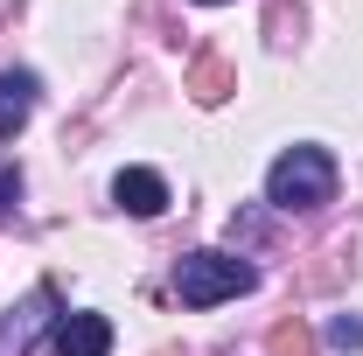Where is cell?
<instances>
[{"mask_svg": "<svg viewBox=\"0 0 363 356\" xmlns=\"http://www.w3.org/2000/svg\"><path fill=\"white\" fill-rule=\"evenodd\" d=\"M252 287H259V272L245 266V259H230V252H189L175 266L182 308H217V301H238V294H252Z\"/></svg>", "mask_w": 363, "mask_h": 356, "instance_id": "2", "label": "cell"}, {"mask_svg": "<svg viewBox=\"0 0 363 356\" xmlns=\"http://www.w3.org/2000/svg\"><path fill=\"white\" fill-rule=\"evenodd\" d=\"M14 203H21V175H14V168H0V217H7Z\"/></svg>", "mask_w": 363, "mask_h": 356, "instance_id": "10", "label": "cell"}, {"mask_svg": "<svg viewBox=\"0 0 363 356\" xmlns=\"http://www.w3.org/2000/svg\"><path fill=\"white\" fill-rule=\"evenodd\" d=\"M112 196H119L126 217H161L168 210V182L154 175V168H126V175L112 182Z\"/></svg>", "mask_w": 363, "mask_h": 356, "instance_id": "5", "label": "cell"}, {"mask_svg": "<svg viewBox=\"0 0 363 356\" xmlns=\"http://www.w3.org/2000/svg\"><path fill=\"white\" fill-rule=\"evenodd\" d=\"M266 350L272 356H315V335H308L301 321H279V328L266 335Z\"/></svg>", "mask_w": 363, "mask_h": 356, "instance_id": "8", "label": "cell"}, {"mask_svg": "<svg viewBox=\"0 0 363 356\" xmlns=\"http://www.w3.org/2000/svg\"><path fill=\"white\" fill-rule=\"evenodd\" d=\"M203 7H217V0H203Z\"/></svg>", "mask_w": 363, "mask_h": 356, "instance_id": "11", "label": "cell"}, {"mask_svg": "<svg viewBox=\"0 0 363 356\" xmlns=\"http://www.w3.org/2000/svg\"><path fill=\"white\" fill-rule=\"evenodd\" d=\"M35 112V77L28 70H0V140H14Z\"/></svg>", "mask_w": 363, "mask_h": 356, "instance_id": "6", "label": "cell"}, {"mask_svg": "<svg viewBox=\"0 0 363 356\" xmlns=\"http://www.w3.org/2000/svg\"><path fill=\"white\" fill-rule=\"evenodd\" d=\"M328 343H335V350H363V321L357 314H335V321H328Z\"/></svg>", "mask_w": 363, "mask_h": 356, "instance_id": "9", "label": "cell"}, {"mask_svg": "<svg viewBox=\"0 0 363 356\" xmlns=\"http://www.w3.org/2000/svg\"><path fill=\"white\" fill-rule=\"evenodd\" d=\"M56 356H112V321L105 314H63L56 321Z\"/></svg>", "mask_w": 363, "mask_h": 356, "instance_id": "4", "label": "cell"}, {"mask_svg": "<svg viewBox=\"0 0 363 356\" xmlns=\"http://www.w3.org/2000/svg\"><path fill=\"white\" fill-rule=\"evenodd\" d=\"M49 314H56V287H35L21 308H7V321H0V356H28V343L43 335Z\"/></svg>", "mask_w": 363, "mask_h": 356, "instance_id": "3", "label": "cell"}, {"mask_svg": "<svg viewBox=\"0 0 363 356\" xmlns=\"http://www.w3.org/2000/svg\"><path fill=\"white\" fill-rule=\"evenodd\" d=\"M335 196V161L321 147H286L266 175V203L272 210H321Z\"/></svg>", "mask_w": 363, "mask_h": 356, "instance_id": "1", "label": "cell"}, {"mask_svg": "<svg viewBox=\"0 0 363 356\" xmlns=\"http://www.w3.org/2000/svg\"><path fill=\"white\" fill-rule=\"evenodd\" d=\"M230 91H238V77H230L224 56H196V63H189V98H196V105H224Z\"/></svg>", "mask_w": 363, "mask_h": 356, "instance_id": "7", "label": "cell"}]
</instances>
